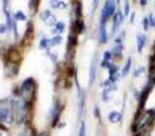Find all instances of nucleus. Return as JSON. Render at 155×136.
I'll list each match as a JSON object with an SVG mask.
<instances>
[{
  "label": "nucleus",
  "instance_id": "2",
  "mask_svg": "<svg viewBox=\"0 0 155 136\" xmlns=\"http://www.w3.org/2000/svg\"><path fill=\"white\" fill-rule=\"evenodd\" d=\"M19 97L22 100H25L26 102L31 104L34 101L36 97V82L33 78H27L25 79L21 84V89H19Z\"/></svg>",
  "mask_w": 155,
  "mask_h": 136
},
{
  "label": "nucleus",
  "instance_id": "4",
  "mask_svg": "<svg viewBox=\"0 0 155 136\" xmlns=\"http://www.w3.org/2000/svg\"><path fill=\"white\" fill-rule=\"evenodd\" d=\"M116 12V4H114V0H106V3L102 8V15H101V25H106L110 16H114Z\"/></svg>",
  "mask_w": 155,
  "mask_h": 136
},
{
  "label": "nucleus",
  "instance_id": "19",
  "mask_svg": "<svg viewBox=\"0 0 155 136\" xmlns=\"http://www.w3.org/2000/svg\"><path fill=\"white\" fill-rule=\"evenodd\" d=\"M59 44H61V37L60 36H56V37H53L52 40H49V45L51 46H57Z\"/></svg>",
  "mask_w": 155,
  "mask_h": 136
},
{
  "label": "nucleus",
  "instance_id": "26",
  "mask_svg": "<svg viewBox=\"0 0 155 136\" xmlns=\"http://www.w3.org/2000/svg\"><path fill=\"white\" fill-rule=\"evenodd\" d=\"M112 56H113V53L110 52V50H108V52L103 53V60H105V61H110Z\"/></svg>",
  "mask_w": 155,
  "mask_h": 136
},
{
  "label": "nucleus",
  "instance_id": "22",
  "mask_svg": "<svg viewBox=\"0 0 155 136\" xmlns=\"http://www.w3.org/2000/svg\"><path fill=\"white\" fill-rule=\"evenodd\" d=\"M38 46H40V49H46L48 46H51L49 45V40L48 38H42L41 41H40V45Z\"/></svg>",
  "mask_w": 155,
  "mask_h": 136
},
{
  "label": "nucleus",
  "instance_id": "35",
  "mask_svg": "<svg viewBox=\"0 0 155 136\" xmlns=\"http://www.w3.org/2000/svg\"><path fill=\"white\" fill-rule=\"evenodd\" d=\"M147 1H148V0H140V5H142V7H144V5L147 4Z\"/></svg>",
  "mask_w": 155,
  "mask_h": 136
},
{
  "label": "nucleus",
  "instance_id": "33",
  "mask_svg": "<svg viewBox=\"0 0 155 136\" xmlns=\"http://www.w3.org/2000/svg\"><path fill=\"white\" fill-rule=\"evenodd\" d=\"M49 57L53 60V61H56L57 60V57H56V53H49Z\"/></svg>",
  "mask_w": 155,
  "mask_h": 136
},
{
  "label": "nucleus",
  "instance_id": "37",
  "mask_svg": "<svg viewBox=\"0 0 155 136\" xmlns=\"http://www.w3.org/2000/svg\"><path fill=\"white\" fill-rule=\"evenodd\" d=\"M64 125H65L64 123H60V124H59V125H57V127H59V128H61V127H64Z\"/></svg>",
  "mask_w": 155,
  "mask_h": 136
},
{
  "label": "nucleus",
  "instance_id": "13",
  "mask_svg": "<svg viewBox=\"0 0 155 136\" xmlns=\"http://www.w3.org/2000/svg\"><path fill=\"white\" fill-rule=\"evenodd\" d=\"M99 41H101V44H106V42H108L106 25H101V27H99Z\"/></svg>",
  "mask_w": 155,
  "mask_h": 136
},
{
  "label": "nucleus",
  "instance_id": "29",
  "mask_svg": "<svg viewBox=\"0 0 155 136\" xmlns=\"http://www.w3.org/2000/svg\"><path fill=\"white\" fill-rule=\"evenodd\" d=\"M7 30H8L7 25H5V23H1V25H0V34H4V33H7Z\"/></svg>",
  "mask_w": 155,
  "mask_h": 136
},
{
  "label": "nucleus",
  "instance_id": "41",
  "mask_svg": "<svg viewBox=\"0 0 155 136\" xmlns=\"http://www.w3.org/2000/svg\"><path fill=\"white\" fill-rule=\"evenodd\" d=\"M154 112H155V108H154Z\"/></svg>",
  "mask_w": 155,
  "mask_h": 136
},
{
  "label": "nucleus",
  "instance_id": "15",
  "mask_svg": "<svg viewBox=\"0 0 155 136\" xmlns=\"http://www.w3.org/2000/svg\"><path fill=\"white\" fill-rule=\"evenodd\" d=\"M64 29H65L64 22H59V21H57V23L55 25V27H53V33H55V34H57V33H63V32H64Z\"/></svg>",
  "mask_w": 155,
  "mask_h": 136
},
{
  "label": "nucleus",
  "instance_id": "14",
  "mask_svg": "<svg viewBox=\"0 0 155 136\" xmlns=\"http://www.w3.org/2000/svg\"><path fill=\"white\" fill-rule=\"evenodd\" d=\"M136 42H137V50H139V52H143V48H144V45H146V36L137 34V36H136Z\"/></svg>",
  "mask_w": 155,
  "mask_h": 136
},
{
  "label": "nucleus",
  "instance_id": "32",
  "mask_svg": "<svg viewBox=\"0 0 155 136\" xmlns=\"http://www.w3.org/2000/svg\"><path fill=\"white\" fill-rule=\"evenodd\" d=\"M37 136H51V132L49 131H41L40 133H37Z\"/></svg>",
  "mask_w": 155,
  "mask_h": 136
},
{
  "label": "nucleus",
  "instance_id": "30",
  "mask_svg": "<svg viewBox=\"0 0 155 136\" xmlns=\"http://www.w3.org/2000/svg\"><path fill=\"white\" fill-rule=\"evenodd\" d=\"M101 65H102L103 68H108V69H109V68L112 67V65H113V64L110 63V61H105V60H103L102 63H101Z\"/></svg>",
  "mask_w": 155,
  "mask_h": 136
},
{
  "label": "nucleus",
  "instance_id": "31",
  "mask_svg": "<svg viewBox=\"0 0 155 136\" xmlns=\"http://www.w3.org/2000/svg\"><path fill=\"white\" fill-rule=\"evenodd\" d=\"M148 21H150L151 26L155 27V18H154V15H152V14H150V15H148Z\"/></svg>",
  "mask_w": 155,
  "mask_h": 136
},
{
  "label": "nucleus",
  "instance_id": "11",
  "mask_svg": "<svg viewBox=\"0 0 155 136\" xmlns=\"http://www.w3.org/2000/svg\"><path fill=\"white\" fill-rule=\"evenodd\" d=\"M108 118H109L110 123H120V121L123 120V113H121V112H116V110H113V112L109 113Z\"/></svg>",
  "mask_w": 155,
  "mask_h": 136
},
{
  "label": "nucleus",
  "instance_id": "25",
  "mask_svg": "<svg viewBox=\"0 0 155 136\" xmlns=\"http://www.w3.org/2000/svg\"><path fill=\"white\" fill-rule=\"evenodd\" d=\"M144 71H146L144 67H139V68H137V69H136V71L133 72V76H135V78H137V76H139V75H142V73L144 72Z\"/></svg>",
  "mask_w": 155,
  "mask_h": 136
},
{
  "label": "nucleus",
  "instance_id": "40",
  "mask_svg": "<svg viewBox=\"0 0 155 136\" xmlns=\"http://www.w3.org/2000/svg\"><path fill=\"white\" fill-rule=\"evenodd\" d=\"M0 136H3V133H1V132H0Z\"/></svg>",
  "mask_w": 155,
  "mask_h": 136
},
{
  "label": "nucleus",
  "instance_id": "20",
  "mask_svg": "<svg viewBox=\"0 0 155 136\" xmlns=\"http://www.w3.org/2000/svg\"><path fill=\"white\" fill-rule=\"evenodd\" d=\"M38 4H40V0H29V7L33 10V12H36L37 11Z\"/></svg>",
  "mask_w": 155,
  "mask_h": 136
},
{
  "label": "nucleus",
  "instance_id": "27",
  "mask_svg": "<svg viewBox=\"0 0 155 136\" xmlns=\"http://www.w3.org/2000/svg\"><path fill=\"white\" fill-rule=\"evenodd\" d=\"M150 26H151V25H150V21H148V18H144V19H143V29H144L146 32H147Z\"/></svg>",
  "mask_w": 155,
  "mask_h": 136
},
{
  "label": "nucleus",
  "instance_id": "3",
  "mask_svg": "<svg viewBox=\"0 0 155 136\" xmlns=\"http://www.w3.org/2000/svg\"><path fill=\"white\" fill-rule=\"evenodd\" d=\"M12 120V110H11L10 100H0V124Z\"/></svg>",
  "mask_w": 155,
  "mask_h": 136
},
{
  "label": "nucleus",
  "instance_id": "16",
  "mask_svg": "<svg viewBox=\"0 0 155 136\" xmlns=\"http://www.w3.org/2000/svg\"><path fill=\"white\" fill-rule=\"evenodd\" d=\"M49 4H51L52 8H59V7H67V4L64 3V1H61V0H51L49 1Z\"/></svg>",
  "mask_w": 155,
  "mask_h": 136
},
{
  "label": "nucleus",
  "instance_id": "7",
  "mask_svg": "<svg viewBox=\"0 0 155 136\" xmlns=\"http://www.w3.org/2000/svg\"><path fill=\"white\" fill-rule=\"evenodd\" d=\"M7 60L10 63H18L21 60V52L16 49V48H11L10 50L7 52Z\"/></svg>",
  "mask_w": 155,
  "mask_h": 136
},
{
  "label": "nucleus",
  "instance_id": "8",
  "mask_svg": "<svg viewBox=\"0 0 155 136\" xmlns=\"http://www.w3.org/2000/svg\"><path fill=\"white\" fill-rule=\"evenodd\" d=\"M124 21V15L121 14V12H116L113 16V34L116 36L117 32H119L120 26H121V23Z\"/></svg>",
  "mask_w": 155,
  "mask_h": 136
},
{
  "label": "nucleus",
  "instance_id": "17",
  "mask_svg": "<svg viewBox=\"0 0 155 136\" xmlns=\"http://www.w3.org/2000/svg\"><path fill=\"white\" fill-rule=\"evenodd\" d=\"M131 64H132V59L128 57V60H127V64H125L124 68H123L121 76H127V73H128V72H129V69H131Z\"/></svg>",
  "mask_w": 155,
  "mask_h": 136
},
{
  "label": "nucleus",
  "instance_id": "6",
  "mask_svg": "<svg viewBox=\"0 0 155 136\" xmlns=\"http://www.w3.org/2000/svg\"><path fill=\"white\" fill-rule=\"evenodd\" d=\"M152 86H154L152 83H148V86H146V89L142 91L139 100H137V101H139L140 109H143V108H144V104H146V101H147V98H148V94H150L151 90H152Z\"/></svg>",
  "mask_w": 155,
  "mask_h": 136
},
{
  "label": "nucleus",
  "instance_id": "5",
  "mask_svg": "<svg viewBox=\"0 0 155 136\" xmlns=\"http://www.w3.org/2000/svg\"><path fill=\"white\" fill-rule=\"evenodd\" d=\"M61 105L59 101H55L53 104V108L51 109V117H52V127H56L57 123H59V118H60V114H61Z\"/></svg>",
  "mask_w": 155,
  "mask_h": 136
},
{
  "label": "nucleus",
  "instance_id": "36",
  "mask_svg": "<svg viewBox=\"0 0 155 136\" xmlns=\"http://www.w3.org/2000/svg\"><path fill=\"white\" fill-rule=\"evenodd\" d=\"M97 4H98V0H93V7L94 8L97 7Z\"/></svg>",
  "mask_w": 155,
  "mask_h": 136
},
{
  "label": "nucleus",
  "instance_id": "38",
  "mask_svg": "<svg viewBox=\"0 0 155 136\" xmlns=\"http://www.w3.org/2000/svg\"><path fill=\"white\" fill-rule=\"evenodd\" d=\"M133 19H135V14H132L131 15V22H133Z\"/></svg>",
  "mask_w": 155,
  "mask_h": 136
},
{
  "label": "nucleus",
  "instance_id": "23",
  "mask_svg": "<svg viewBox=\"0 0 155 136\" xmlns=\"http://www.w3.org/2000/svg\"><path fill=\"white\" fill-rule=\"evenodd\" d=\"M15 21H26V15L22 11H16L15 12Z\"/></svg>",
  "mask_w": 155,
  "mask_h": 136
},
{
  "label": "nucleus",
  "instance_id": "18",
  "mask_svg": "<svg viewBox=\"0 0 155 136\" xmlns=\"http://www.w3.org/2000/svg\"><path fill=\"white\" fill-rule=\"evenodd\" d=\"M75 15L78 16V19H80V16H82V4L79 0L75 1Z\"/></svg>",
  "mask_w": 155,
  "mask_h": 136
},
{
  "label": "nucleus",
  "instance_id": "34",
  "mask_svg": "<svg viewBox=\"0 0 155 136\" xmlns=\"http://www.w3.org/2000/svg\"><path fill=\"white\" fill-rule=\"evenodd\" d=\"M94 113H95V116H97V118H99V110H98V108H95V109H94Z\"/></svg>",
  "mask_w": 155,
  "mask_h": 136
},
{
  "label": "nucleus",
  "instance_id": "24",
  "mask_svg": "<svg viewBox=\"0 0 155 136\" xmlns=\"http://www.w3.org/2000/svg\"><path fill=\"white\" fill-rule=\"evenodd\" d=\"M78 136H86V123L84 121L80 123V129H79V135Z\"/></svg>",
  "mask_w": 155,
  "mask_h": 136
},
{
  "label": "nucleus",
  "instance_id": "21",
  "mask_svg": "<svg viewBox=\"0 0 155 136\" xmlns=\"http://www.w3.org/2000/svg\"><path fill=\"white\" fill-rule=\"evenodd\" d=\"M51 16H52V12H51V11H49V10H45V11H42V12H41V15H40V18H41L42 21H45V22H46L48 19L51 18Z\"/></svg>",
  "mask_w": 155,
  "mask_h": 136
},
{
  "label": "nucleus",
  "instance_id": "28",
  "mask_svg": "<svg viewBox=\"0 0 155 136\" xmlns=\"http://www.w3.org/2000/svg\"><path fill=\"white\" fill-rule=\"evenodd\" d=\"M129 14V0H125V4H124V15L128 16Z\"/></svg>",
  "mask_w": 155,
  "mask_h": 136
},
{
  "label": "nucleus",
  "instance_id": "9",
  "mask_svg": "<svg viewBox=\"0 0 155 136\" xmlns=\"http://www.w3.org/2000/svg\"><path fill=\"white\" fill-rule=\"evenodd\" d=\"M97 65H98V56L94 55L93 61H91V68H90V83H93L97 78Z\"/></svg>",
  "mask_w": 155,
  "mask_h": 136
},
{
  "label": "nucleus",
  "instance_id": "1",
  "mask_svg": "<svg viewBox=\"0 0 155 136\" xmlns=\"http://www.w3.org/2000/svg\"><path fill=\"white\" fill-rule=\"evenodd\" d=\"M11 110H12V121L16 124H22L27 120V116L30 112V104L22 100L21 97H16L11 100Z\"/></svg>",
  "mask_w": 155,
  "mask_h": 136
},
{
  "label": "nucleus",
  "instance_id": "12",
  "mask_svg": "<svg viewBox=\"0 0 155 136\" xmlns=\"http://www.w3.org/2000/svg\"><path fill=\"white\" fill-rule=\"evenodd\" d=\"M18 136H37V133L34 132V129L29 124H25V128L18 133Z\"/></svg>",
  "mask_w": 155,
  "mask_h": 136
},
{
  "label": "nucleus",
  "instance_id": "39",
  "mask_svg": "<svg viewBox=\"0 0 155 136\" xmlns=\"http://www.w3.org/2000/svg\"><path fill=\"white\" fill-rule=\"evenodd\" d=\"M116 3H120V0H116Z\"/></svg>",
  "mask_w": 155,
  "mask_h": 136
},
{
  "label": "nucleus",
  "instance_id": "10",
  "mask_svg": "<svg viewBox=\"0 0 155 136\" xmlns=\"http://www.w3.org/2000/svg\"><path fill=\"white\" fill-rule=\"evenodd\" d=\"M109 73H110V80H112V83H116L117 82V79H119V65H112V67L109 68Z\"/></svg>",
  "mask_w": 155,
  "mask_h": 136
}]
</instances>
